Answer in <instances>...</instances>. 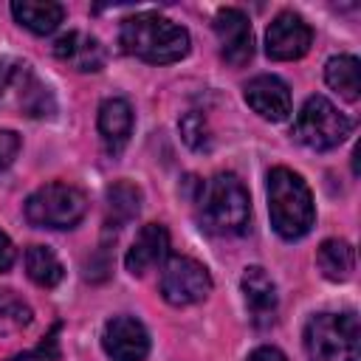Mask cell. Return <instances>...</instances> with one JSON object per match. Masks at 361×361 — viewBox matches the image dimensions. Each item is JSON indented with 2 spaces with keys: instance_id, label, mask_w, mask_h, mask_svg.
<instances>
[{
  "instance_id": "1",
  "label": "cell",
  "mask_w": 361,
  "mask_h": 361,
  "mask_svg": "<svg viewBox=\"0 0 361 361\" xmlns=\"http://www.w3.org/2000/svg\"><path fill=\"white\" fill-rule=\"evenodd\" d=\"M121 48L130 56H138L152 65H169L189 54V34L178 23L161 17V14H135L121 23L118 34Z\"/></svg>"
},
{
  "instance_id": "2",
  "label": "cell",
  "mask_w": 361,
  "mask_h": 361,
  "mask_svg": "<svg viewBox=\"0 0 361 361\" xmlns=\"http://www.w3.org/2000/svg\"><path fill=\"white\" fill-rule=\"evenodd\" d=\"M268 212L271 226L285 240H299L313 228V195L293 169L274 166L268 172Z\"/></svg>"
},
{
  "instance_id": "3",
  "label": "cell",
  "mask_w": 361,
  "mask_h": 361,
  "mask_svg": "<svg viewBox=\"0 0 361 361\" xmlns=\"http://www.w3.org/2000/svg\"><path fill=\"white\" fill-rule=\"evenodd\" d=\"M200 226L212 234H240L251 217V200L237 175L220 172L200 186L195 197Z\"/></svg>"
},
{
  "instance_id": "4",
  "label": "cell",
  "mask_w": 361,
  "mask_h": 361,
  "mask_svg": "<svg viewBox=\"0 0 361 361\" xmlns=\"http://www.w3.org/2000/svg\"><path fill=\"white\" fill-rule=\"evenodd\" d=\"M305 353L310 361H358L361 327L355 313H316L305 324Z\"/></svg>"
},
{
  "instance_id": "5",
  "label": "cell",
  "mask_w": 361,
  "mask_h": 361,
  "mask_svg": "<svg viewBox=\"0 0 361 361\" xmlns=\"http://www.w3.org/2000/svg\"><path fill=\"white\" fill-rule=\"evenodd\" d=\"M87 212V197L71 183H45L25 200V217L39 228H73Z\"/></svg>"
},
{
  "instance_id": "6",
  "label": "cell",
  "mask_w": 361,
  "mask_h": 361,
  "mask_svg": "<svg viewBox=\"0 0 361 361\" xmlns=\"http://www.w3.org/2000/svg\"><path fill=\"white\" fill-rule=\"evenodd\" d=\"M350 130L353 121L324 96H310L293 121V138L310 149H333L350 135Z\"/></svg>"
},
{
  "instance_id": "7",
  "label": "cell",
  "mask_w": 361,
  "mask_h": 361,
  "mask_svg": "<svg viewBox=\"0 0 361 361\" xmlns=\"http://www.w3.org/2000/svg\"><path fill=\"white\" fill-rule=\"evenodd\" d=\"M212 290V276L206 265L192 257H172L161 274V293L169 305H195Z\"/></svg>"
},
{
  "instance_id": "8",
  "label": "cell",
  "mask_w": 361,
  "mask_h": 361,
  "mask_svg": "<svg viewBox=\"0 0 361 361\" xmlns=\"http://www.w3.org/2000/svg\"><path fill=\"white\" fill-rule=\"evenodd\" d=\"M310 42H313L310 25L293 11L276 14L265 31V51L276 62H290V59L305 56Z\"/></svg>"
},
{
  "instance_id": "9",
  "label": "cell",
  "mask_w": 361,
  "mask_h": 361,
  "mask_svg": "<svg viewBox=\"0 0 361 361\" xmlns=\"http://www.w3.org/2000/svg\"><path fill=\"white\" fill-rule=\"evenodd\" d=\"M214 34L220 42V54L228 65L240 68L254 56L251 23L240 8H220L214 14Z\"/></svg>"
},
{
  "instance_id": "10",
  "label": "cell",
  "mask_w": 361,
  "mask_h": 361,
  "mask_svg": "<svg viewBox=\"0 0 361 361\" xmlns=\"http://www.w3.org/2000/svg\"><path fill=\"white\" fill-rule=\"evenodd\" d=\"M102 347L113 361H141L149 353V333L133 316H113L104 324Z\"/></svg>"
},
{
  "instance_id": "11",
  "label": "cell",
  "mask_w": 361,
  "mask_h": 361,
  "mask_svg": "<svg viewBox=\"0 0 361 361\" xmlns=\"http://www.w3.org/2000/svg\"><path fill=\"white\" fill-rule=\"evenodd\" d=\"M240 288H243V299H245V307L251 313V322L257 327L274 324L276 305H279L274 279L259 265H251V268H245V274L240 279Z\"/></svg>"
},
{
  "instance_id": "12",
  "label": "cell",
  "mask_w": 361,
  "mask_h": 361,
  "mask_svg": "<svg viewBox=\"0 0 361 361\" xmlns=\"http://www.w3.org/2000/svg\"><path fill=\"white\" fill-rule=\"evenodd\" d=\"M245 102L268 121H282L290 113V90L279 76L262 73L245 85Z\"/></svg>"
},
{
  "instance_id": "13",
  "label": "cell",
  "mask_w": 361,
  "mask_h": 361,
  "mask_svg": "<svg viewBox=\"0 0 361 361\" xmlns=\"http://www.w3.org/2000/svg\"><path fill=\"white\" fill-rule=\"evenodd\" d=\"M54 54H56V59H62L65 65H71V68H76L82 73H96L107 62L104 45L96 37L85 34V31H68V34H62L54 42Z\"/></svg>"
},
{
  "instance_id": "14",
  "label": "cell",
  "mask_w": 361,
  "mask_h": 361,
  "mask_svg": "<svg viewBox=\"0 0 361 361\" xmlns=\"http://www.w3.org/2000/svg\"><path fill=\"white\" fill-rule=\"evenodd\" d=\"M99 133L104 141V149L110 155H118L133 133V107L124 99H107L99 107Z\"/></svg>"
},
{
  "instance_id": "15",
  "label": "cell",
  "mask_w": 361,
  "mask_h": 361,
  "mask_svg": "<svg viewBox=\"0 0 361 361\" xmlns=\"http://www.w3.org/2000/svg\"><path fill=\"white\" fill-rule=\"evenodd\" d=\"M166 248H169V234H166V228L158 226V223H147V226L138 231V237L133 240V245H130V251H127V257H124V265H127V271H130L133 276H141L147 268H152L155 262L164 259Z\"/></svg>"
},
{
  "instance_id": "16",
  "label": "cell",
  "mask_w": 361,
  "mask_h": 361,
  "mask_svg": "<svg viewBox=\"0 0 361 361\" xmlns=\"http://www.w3.org/2000/svg\"><path fill=\"white\" fill-rule=\"evenodd\" d=\"M14 85H17V104H20V110L25 116H31V118H51L56 113L54 93L48 90L45 82H39V76L28 65H17Z\"/></svg>"
},
{
  "instance_id": "17",
  "label": "cell",
  "mask_w": 361,
  "mask_h": 361,
  "mask_svg": "<svg viewBox=\"0 0 361 361\" xmlns=\"http://www.w3.org/2000/svg\"><path fill=\"white\" fill-rule=\"evenodd\" d=\"M11 14L28 31H34V34H51L62 23L65 8L59 3H51V0H14L11 3Z\"/></svg>"
},
{
  "instance_id": "18",
  "label": "cell",
  "mask_w": 361,
  "mask_h": 361,
  "mask_svg": "<svg viewBox=\"0 0 361 361\" xmlns=\"http://www.w3.org/2000/svg\"><path fill=\"white\" fill-rule=\"evenodd\" d=\"M316 265L327 279L344 282L355 271V251L347 240H324L316 251Z\"/></svg>"
},
{
  "instance_id": "19",
  "label": "cell",
  "mask_w": 361,
  "mask_h": 361,
  "mask_svg": "<svg viewBox=\"0 0 361 361\" xmlns=\"http://www.w3.org/2000/svg\"><path fill=\"white\" fill-rule=\"evenodd\" d=\"M324 79H327V85H330L336 93H341L347 102H355V99L361 96V65H358V59L350 56V54H338V56L327 59V65H324Z\"/></svg>"
},
{
  "instance_id": "20",
  "label": "cell",
  "mask_w": 361,
  "mask_h": 361,
  "mask_svg": "<svg viewBox=\"0 0 361 361\" xmlns=\"http://www.w3.org/2000/svg\"><path fill=\"white\" fill-rule=\"evenodd\" d=\"M141 212V192L138 186L127 183V180H118L107 189V226L113 228H121L127 226L135 214Z\"/></svg>"
},
{
  "instance_id": "21",
  "label": "cell",
  "mask_w": 361,
  "mask_h": 361,
  "mask_svg": "<svg viewBox=\"0 0 361 361\" xmlns=\"http://www.w3.org/2000/svg\"><path fill=\"white\" fill-rule=\"evenodd\" d=\"M25 271H28L31 282L39 288H54L65 276L62 262L56 259V254L48 245H31L25 251Z\"/></svg>"
},
{
  "instance_id": "22",
  "label": "cell",
  "mask_w": 361,
  "mask_h": 361,
  "mask_svg": "<svg viewBox=\"0 0 361 361\" xmlns=\"http://www.w3.org/2000/svg\"><path fill=\"white\" fill-rule=\"evenodd\" d=\"M34 313L28 307V302H23L14 290L0 288V336H11L20 333L31 324Z\"/></svg>"
},
{
  "instance_id": "23",
  "label": "cell",
  "mask_w": 361,
  "mask_h": 361,
  "mask_svg": "<svg viewBox=\"0 0 361 361\" xmlns=\"http://www.w3.org/2000/svg\"><path fill=\"white\" fill-rule=\"evenodd\" d=\"M180 138L192 147V149H209L212 147V135H209V124H206V118L200 116V113H186L183 118H180Z\"/></svg>"
},
{
  "instance_id": "24",
  "label": "cell",
  "mask_w": 361,
  "mask_h": 361,
  "mask_svg": "<svg viewBox=\"0 0 361 361\" xmlns=\"http://www.w3.org/2000/svg\"><path fill=\"white\" fill-rule=\"evenodd\" d=\"M56 333H59V324L51 330V336L45 338V341H39L31 353H25V355H17L14 361H56L59 358V347H56Z\"/></svg>"
},
{
  "instance_id": "25",
  "label": "cell",
  "mask_w": 361,
  "mask_h": 361,
  "mask_svg": "<svg viewBox=\"0 0 361 361\" xmlns=\"http://www.w3.org/2000/svg\"><path fill=\"white\" fill-rule=\"evenodd\" d=\"M20 152V135L14 130H0V172H6Z\"/></svg>"
},
{
  "instance_id": "26",
  "label": "cell",
  "mask_w": 361,
  "mask_h": 361,
  "mask_svg": "<svg viewBox=\"0 0 361 361\" xmlns=\"http://www.w3.org/2000/svg\"><path fill=\"white\" fill-rule=\"evenodd\" d=\"M14 73H17V62H11V59H0V99H3V93L11 87Z\"/></svg>"
},
{
  "instance_id": "27",
  "label": "cell",
  "mask_w": 361,
  "mask_h": 361,
  "mask_svg": "<svg viewBox=\"0 0 361 361\" xmlns=\"http://www.w3.org/2000/svg\"><path fill=\"white\" fill-rule=\"evenodd\" d=\"M11 262H14V245H11V240L0 231V271H8Z\"/></svg>"
},
{
  "instance_id": "28",
  "label": "cell",
  "mask_w": 361,
  "mask_h": 361,
  "mask_svg": "<svg viewBox=\"0 0 361 361\" xmlns=\"http://www.w3.org/2000/svg\"><path fill=\"white\" fill-rule=\"evenodd\" d=\"M248 361H288L276 347H257L251 355H248Z\"/></svg>"
}]
</instances>
